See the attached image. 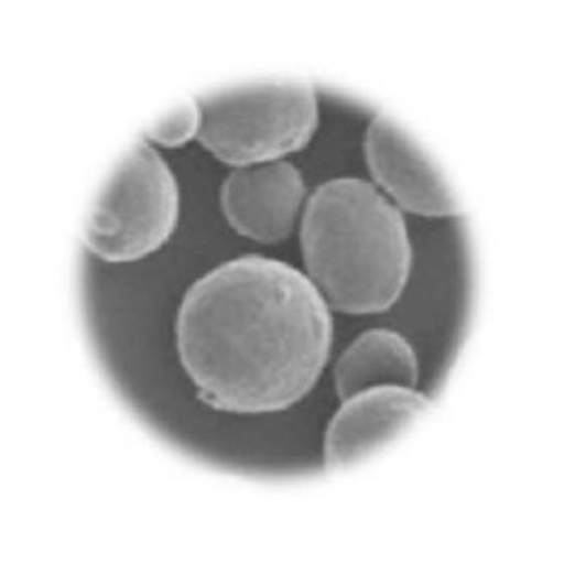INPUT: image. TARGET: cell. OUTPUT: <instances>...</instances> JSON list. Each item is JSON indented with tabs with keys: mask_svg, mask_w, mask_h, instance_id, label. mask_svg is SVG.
<instances>
[{
	"mask_svg": "<svg viewBox=\"0 0 564 564\" xmlns=\"http://www.w3.org/2000/svg\"><path fill=\"white\" fill-rule=\"evenodd\" d=\"M200 121V104L196 99H188L145 131V138L164 148H180L189 140L198 138Z\"/></svg>",
	"mask_w": 564,
	"mask_h": 564,
	"instance_id": "obj_9",
	"label": "cell"
},
{
	"mask_svg": "<svg viewBox=\"0 0 564 564\" xmlns=\"http://www.w3.org/2000/svg\"><path fill=\"white\" fill-rule=\"evenodd\" d=\"M301 248L318 293L345 315L388 311L412 272V242L401 212L359 177L329 180L311 194Z\"/></svg>",
	"mask_w": 564,
	"mask_h": 564,
	"instance_id": "obj_2",
	"label": "cell"
},
{
	"mask_svg": "<svg viewBox=\"0 0 564 564\" xmlns=\"http://www.w3.org/2000/svg\"><path fill=\"white\" fill-rule=\"evenodd\" d=\"M305 198L301 172L289 162L247 165L230 172L220 192L224 216L238 235L274 245L293 235Z\"/></svg>",
	"mask_w": 564,
	"mask_h": 564,
	"instance_id": "obj_7",
	"label": "cell"
},
{
	"mask_svg": "<svg viewBox=\"0 0 564 564\" xmlns=\"http://www.w3.org/2000/svg\"><path fill=\"white\" fill-rule=\"evenodd\" d=\"M180 214L176 177L145 140L131 143L99 189L83 240L107 262H133L172 236Z\"/></svg>",
	"mask_w": 564,
	"mask_h": 564,
	"instance_id": "obj_4",
	"label": "cell"
},
{
	"mask_svg": "<svg viewBox=\"0 0 564 564\" xmlns=\"http://www.w3.org/2000/svg\"><path fill=\"white\" fill-rule=\"evenodd\" d=\"M365 158L373 180L403 210L427 218L462 214L458 196L440 165L395 119L383 113L371 119L365 135Z\"/></svg>",
	"mask_w": 564,
	"mask_h": 564,
	"instance_id": "obj_5",
	"label": "cell"
},
{
	"mask_svg": "<svg viewBox=\"0 0 564 564\" xmlns=\"http://www.w3.org/2000/svg\"><path fill=\"white\" fill-rule=\"evenodd\" d=\"M176 345L198 398L214 410L282 412L317 386L333 318L303 272L250 254L189 286L177 308Z\"/></svg>",
	"mask_w": 564,
	"mask_h": 564,
	"instance_id": "obj_1",
	"label": "cell"
},
{
	"mask_svg": "<svg viewBox=\"0 0 564 564\" xmlns=\"http://www.w3.org/2000/svg\"><path fill=\"white\" fill-rule=\"evenodd\" d=\"M417 377L420 367L412 345L391 329L359 335L335 364V388L341 401L377 386L413 389Z\"/></svg>",
	"mask_w": 564,
	"mask_h": 564,
	"instance_id": "obj_8",
	"label": "cell"
},
{
	"mask_svg": "<svg viewBox=\"0 0 564 564\" xmlns=\"http://www.w3.org/2000/svg\"><path fill=\"white\" fill-rule=\"evenodd\" d=\"M412 388L377 386L343 401L325 434V470L337 471L376 454L430 410Z\"/></svg>",
	"mask_w": 564,
	"mask_h": 564,
	"instance_id": "obj_6",
	"label": "cell"
},
{
	"mask_svg": "<svg viewBox=\"0 0 564 564\" xmlns=\"http://www.w3.org/2000/svg\"><path fill=\"white\" fill-rule=\"evenodd\" d=\"M198 141L223 164L247 167L303 150L318 126L315 85L260 79L204 95Z\"/></svg>",
	"mask_w": 564,
	"mask_h": 564,
	"instance_id": "obj_3",
	"label": "cell"
}]
</instances>
